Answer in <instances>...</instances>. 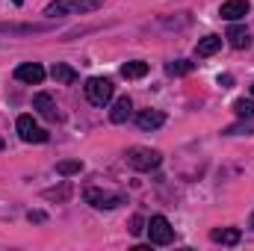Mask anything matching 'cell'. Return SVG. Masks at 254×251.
<instances>
[{
	"label": "cell",
	"instance_id": "12",
	"mask_svg": "<svg viewBox=\"0 0 254 251\" xmlns=\"http://www.w3.org/2000/svg\"><path fill=\"white\" fill-rule=\"evenodd\" d=\"M130 113H133V104H130V98H119L116 104H113V110H110V122L113 125H125L127 119H130Z\"/></svg>",
	"mask_w": 254,
	"mask_h": 251
},
{
	"label": "cell",
	"instance_id": "22",
	"mask_svg": "<svg viewBox=\"0 0 254 251\" xmlns=\"http://www.w3.org/2000/svg\"><path fill=\"white\" fill-rule=\"evenodd\" d=\"M219 86H222V89H231V86H234V77H231V74H219Z\"/></svg>",
	"mask_w": 254,
	"mask_h": 251
},
{
	"label": "cell",
	"instance_id": "2",
	"mask_svg": "<svg viewBox=\"0 0 254 251\" xmlns=\"http://www.w3.org/2000/svg\"><path fill=\"white\" fill-rule=\"evenodd\" d=\"M125 160H127V166L136 169V172H154V169L163 163V154L154 151V148H139V145H133V148H127Z\"/></svg>",
	"mask_w": 254,
	"mask_h": 251
},
{
	"label": "cell",
	"instance_id": "4",
	"mask_svg": "<svg viewBox=\"0 0 254 251\" xmlns=\"http://www.w3.org/2000/svg\"><path fill=\"white\" fill-rule=\"evenodd\" d=\"M83 198L95 207V210H116V207H122L125 204V195L122 192H110V189H95L89 187L83 192Z\"/></svg>",
	"mask_w": 254,
	"mask_h": 251
},
{
	"label": "cell",
	"instance_id": "7",
	"mask_svg": "<svg viewBox=\"0 0 254 251\" xmlns=\"http://www.w3.org/2000/svg\"><path fill=\"white\" fill-rule=\"evenodd\" d=\"M45 68L39 63H21L15 68V80H21V83H30V86H39L42 80H45Z\"/></svg>",
	"mask_w": 254,
	"mask_h": 251
},
{
	"label": "cell",
	"instance_id": "5",
	"mask_svg": "<svg viewBox=\"0 0 254 251\" xmlns=\"http://www.w3.org/2000/svg\"><path fill=\"white\" fill-rule=\"evenodd\" d=\"M145 231H148V237H151L154 246H169V243H175V228L169 225L166 216H151V222H148Z\"/></svg>",
	"mask_w": 254,
	"mask_h": 251
},
{
	"label": "cell",
	"instance_id": "19",
	"mask_svg": "<svg viewBox=\"0 0 254 251\" xmlns=\"http://www.w3.org/2000/svg\"><path fill=\"white\" fill-rule=\"evenodd\" d=\"M195 63H187V60H178V63H169L166 65V74H172V77H181V74H190Z\"/></svg>",
	"mask_w": 254,
	"mask_h": 251
},
{
	"label": "cell",
	"instance_id": "10",
	"mask_svg": "<svg viewBox=\"0 0 254 251\" xmlns=\"http://www.w3.org/2000/svg\"><path fill=\"white\" fill-rule=\"evenodd\" d=\"M228 42H231V48H237V51H246L249 45H252V33L246 30V27H240V24H234L231 30H228V36H225Z\"/></svg>",
	"mask_w": 254,
	"mask_h": 251
},
{
	"label": "cell",
	"instance_id": "15",
	"mask_svg": "<svg viewBox=\"0 0 254 251\" xmlns=\"http://www.w3.org/2000/svg\"><path fill=\"white\" fill-rule=\"evenodd\" d=\"M210 240L213 243H222V246H237L240 243V231L237 228H216L210 234Z\"/></svg>",
	"mask_w": 254,
	"mask_h": 251
},
{
	"label": "cell",
	"instance_id": "3",
	"mask_svg": "<svg viewBox=\"0 0 254 251\" xmlns=\"http://www.w3.org/2000/svg\"><path fill=\"white\" fill-rule=\"evenodd\" d=\"M83 89H86V98L92 107H107L113 101V92H116L113 80H107V77H89Z\"/></svg>",
	"mask_w": 254,
	"mask_h": 251
},
{
	"label": "cell",
	"instance_id": "21",
	"mask_svg": "<svg viewBox=\"0 0 254 251\" xmlns=\"http://www.w3.org/2000/svg\"><path fill=\"white\" fill-rule=\"evenodd\" d=\"M145 228H148V225H145V219H142V216H133V222H130V234H133V237H139Z\"/></svg>",
	"mask_w": 254,
	"mask_h": 251
},
{
	"label": "cell",
	"instance_id": "25",
	"mask_svg": "<svg viewBox=\"0 0 254 251\" xmlns=\"http://www.w3.org/2000/svg\"><path fill=\"white\" fill-rule=\"evenodd\" d=\"M0 151H3V139H0Z\"/></svg>",
	"mask_w": 254,
	"mask_h": 251
},
{
	"label": "cell",
	"instance_id": "23",
	"mask_svg": "<svg viewBox=\"0 0 254 251\" xmlns=\"http://www.w3.org/2000/svg\"><path fill=\"white\" fill-rule=\"evenodd\" d=\"M12 3H15V6H21V3H24V0H12Z\"/></svg>",
	"mask_w": 254,
	"mask_h": 251
},
{
	"label": "cell",
	"instance_id": "26",
	"mask_svg": "<svg viewBox=\"0 0 254 251\" xmlns=\"http://www.w3.org/2000/svg\"><path fill=\"white\" fill-rule=\"evenodd\" d=\"M252 95H254V86H252Z\"/></svg>",
	"mask_w": 254,
	"mask_h": 251
},
{
	"label": "cell",
	"instance_id": "9",
	"mask_svg": "<svg viewBox=\"0 0 254 251\" xmlns=\"http://www.w3.org/2000/svg\"><path fill=\"white\" fill-rule=\"evenodd\" d=\"M163 122H166V116H163L160 110H142V113L136 116L139 130H157V127H163Z\"/></svg>",
	"mask_w": 254,
	"mask_h": 251
},
{
	"label": "cell",
	"instance_id": "20",
	"mask_svg": "<svg viewBox=\"0 0 254 251\" xmlns=\"http://www.w3.org/2000/svg\"><path fill=\"white\" fill-rule=\"evenodd\" d=\"M68 195H71V187H68V184H65L63 189H48V192H45V198H51V201H65Z\"/></svg>",
	"mask_w": 254,
	"mask_h": 251
},
{
	"label": "cell",
	"instance_id": "24",
	"mask_svg": "<svg viewBox=\"0 0 254 251\" xmlns=\"http://www.w3.org/2000/svg\"><path fill=\"white\" fill-rule=\"evenodd\" d=\"M252 228H254V213H252Z\"/></svg>",
	"mask_w": 254,
	"mask_h": 251
},
{
	"label": "cell",
	"instance_id": "6",
	"mask_svg": "<svg viewBox=\"0 0 254 251\" xmlns=\"http://www.w3.org/2000/svg\"><path fill=\"white\" fill-rule=\"evenodd\" d=\"M18 136L24 139V142H48V130H42V127L33 122V116H18Z\"/></svg>",
	"mask_w": 254,
	"mask_h": 251
},
{
	"label": "cell",
	"instance_id": "18",
	"mask_svg": "<svg viewBox=\"0 0 254 251\" xmlns=\"http://www.w3.org/2000/svg\"><path fill=\"white\" fill-rule=\"evenodd\" d=\"M234 113H237L240 119H252L254 116V101L252 98H240V101H234Z\"/></svg>",
	"mask_w": 254,
	"mask_h": 251
},
{
	"label": "cell",
	"instance_id": "11",
	"mask_svg": "<svg viewBox=\"0 0 254 251\" xmlns=\"http://www.w3.org/2000/svg\"><path fill=\"white\" fill-rule=\"evenodd\" d=\"M33 110H39V116H45V119H57V104H54V98L48 95V92H39L36 98H33Z\"/></svg>",
	"mask_w": 254,
	"mask_h": 251
},
{
	"label": "cell",
	"instance_id": "13",
	"mask_svg": "<svg viewBox=\"0 0 254 251\" xmlns=\"http://www.w3.org/2000/svg\"><path fill=\"white\" fill-rule=\"evenodd\" d=\"M219 48H222V36H207V39H201V42H198V48H195V57H198V60H204V57H213Z\"/></svg>",
	"mask_w": 254,
	"mask_h": 251
},
{
	"label": "cell",
	"instance_id": "8",
	"mask_svg": "<svg viewBox=\"0 0 254 251\" xmlns=\"http://www.w3.org/2000/svg\"><path fill=\"white\" fill-rule=\"evenodd\" d=\"M249 12H252L249 0H225L222 9H219V15H222L225 21H240V18H246Z\"/></svg>",
	"mask_w": 254,
	"mask_h": 251
},
{
	"label": "cell",
	"instance_id": "16",
	"mask_svg": "<svg viewBox=\"0 0 254 251\" xmlns=\"http://www.w3.org/2000/svg\"><path fill=\"white\" fill-rule=\"evenodd\" d=\"M145 74H148V63L133 60V63L122 65V77H127V80H139V77H145Z\"/></svg>",
	"mask_w": 254,
	"mask_h": 251
},
{
	"label": "cell",
	"instance_id": "14",
	"mask_svg": "<svg viewBox=\"0 0 254 251\" xmlns=\"http://www.w3.org/2000/svg\"><path fill=\"white\" fill-rule=\"evenodd\" d=\"M51 77H54L57 83H65V86L77 83V71H74L71 65H65V63H57V65H54V68H51Z\"/></svg>",
	"mask_w": 254,
	"mask_h": 251
},
{
	"label": "cell",
	"instance_id": "17",
	"mask_svg": "<svg viewBox=\"0 0 254 251\" xmlns=\"http://www.w3.org/2000/svg\"><path fill=\"white\" fill-rule=\"evenodd\" d=\"M57 172H60L63 178L80 175V172H83V163H80V160H63V163H57Z\"/></svg>",
	"mask_w": 254,
	"mask_h": 251
},
{
	"label": "cell",
	"instance_id": "1",
	"mask_svg": "<svg viewBox=\"0 0 254 251\" xmlns=\"http://www.w3.org/2000/svg\"><path fill=\"white\" fill-rule=\"evenodd\" d=\"M104 0H54L45 6V15L48 18H65V15H86V12H95L101 9Z\"/></svg>",
	"mask_w": 254,
	"mask_h": 251
}]
</instances>
